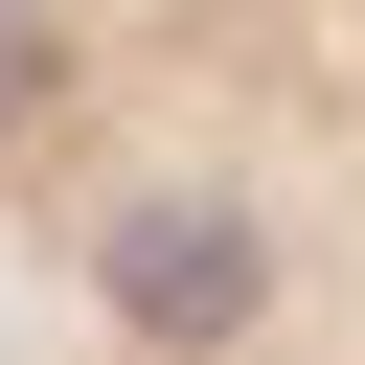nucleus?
<instances>
[{
  "mask_svg": "<svg viewBox=\"0 0 365 365\" xmlns=\"http://www.w3.org/2000/svg\"><path fill=\"white\" fill-rule=\"evenodd\" d=\"M91 274H114V319H137V342H228V319L274 297V251H251L228 205H137V228H114Z\"/></svg>",
  "mask_w": 365,
  "mask_h": 365,
  "instance_id": "1",
  "label": "nucleus"
}]
</instances>
